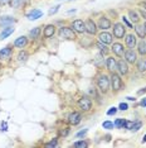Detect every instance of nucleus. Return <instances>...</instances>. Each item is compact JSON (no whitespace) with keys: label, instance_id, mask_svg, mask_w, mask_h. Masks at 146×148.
I'll use <instances>...</instances> for the list:
<instances>
[{"label":"nucleus","instance_id":"44","mask_svg":"<svg viewBox=\"0 0 146 148\" xmlns=\"http://www.w3.org/2000/svg\"><path fill=\"white\" fill-rule=\"evenodd\" d=\"M140 105L144 106V108H146V97H144V99H142L141 101H140Z\"/></svg>","mask_w":146,"mask_h":148},{"label":"nucleus","instance_id":"15","mask_svg":"<svg viewBox=\"0 0 146 148\" xmlns=\"http://www.w3.org/2000/svg\"><path fill=\"white\" fill-rule=\"evenodd\" d=\"M106 67L110 72H115L117 70V62L114 57H107L106 58Z\"/></svg>","mask_w":146,"mask_h":148},{"label":"nucleus","instance_id":"22","mask_svg":"<svg viewBox=\"0 0 146 148\" xmlns=\"http://www.w3.org/2000/svg\"><path fill=\"white\" fill-rule=\"evenodd\" d=\"M136 69L140 72H146V58L145 56H142V58H139L136 61Z\"/></svg>","mask_w":146,"mask_h":148},{"label":"nucleus","instance_id":"12","mask_svg":"<svg viewBox=\"0 0 146 148\" xmlns=\"http://www.w3.org/2000/svg\"><path fill=\"white\" fill-rule=\"evenodd\" d=\"M82 120V115L78 112H73L68 115V123L72 124V125H77V124L81 123Z\"/></svg>","mask_w":146,"mask_h":148},{"label":"nucleus","instance_id":"13","mask_svg":"<svg viewBox=\"0 0 146 148\" xmlns=\"http://www.w3.org/2000/svg\"><path fill=\"white\" fill-rule=\"evenodd\" d=\"M98 41L105 43V45H111L112 43V34L111 33H108V32H106V31H103L102 33H99L98 34Z\"/></svg>","mask_w":146,"mask_h":148},{"label":"nucleus","instance_id":"33","mask_svg":"<svg viewBox=\"0 0 146 148\" xmlns=\"http://www.w3.org/2000/svg\"><path fill=\"white\" fill-rule=\"evenodd\" d=\"M125 122H126L125 119H122V118H118V119H116V122H115L114 124H115L116 128H124Z\"/></svg>","mask_w":146,"mask_h":148},{"label":"nucleus","instance_id":"45","mask_svg":"<svg viewBox=\"0 0 146 148\" xmlns=\"http://www.w3.org/2000/svg\"><path fill=\"white\" fill-rule=\"evenodd\" d=\"M144 92H146V87H144L142 90H139V91H137V95H142Z\"/></svg>","mask_w":146,"mask_h":148},{"label":"nucleus","instance_id":"41","mask_svg":"<svg viewBox=\"0 0 146 148\" xmlns=\"http://www.w3.org/2000/svg\"><path fill=\"white\" fill-rule=\"evenodd\" d=\"M118 108H120V110H127V109H128V105H127L126 103H121Z\"/></svg>","mask_w":146,"mask_h":148},{"label":"nucleus","instance_id":"46","mask_svg":"<svg viewBox=\"0 0 146 148\" xmlns=\"http://www.w3.org/2000/svg\"><path fill=\"white\" fill-rule=\"evenodd\" d=\"M140 5L142 6V9H145V10H146V1H141Z\"/></svg>","mask_w":146,"mask_h":148},{"label":"nucleus","instance_id":"9","mask_svg":"<svg viewBox=\"0 0 146 148\" xmlns=\"http://www.w3.org/2000/svg\"><path fill=\"white\" fill-rule=\"evenodd\" d=\"M72 28L76 33H84L86 32V27H84V22L82 19H76L72 23Z\"/></svg>","mask_w":146,"mask_h":148},{"label":"nucleus","instance_id":"31","mask_svg":"<svg viewBox=\"0 0 146 148\" xmlns=\"http://www.w3.org/2000/svg\"><path fill=\"white\" fill-rule=\"evenodd\" d=\"M73 147L74 148H86V147H88V142H86V140H78V142L73 143Z\"/></svg>","mask_w":146,"mask_h":148},{"label":"nucleus","instance_id":"7","mask_svg":"<svg viewBox=\"0 0 146 148\" xmlns=\"http://www.w3.org/2000/svg\"><path fill=\"white\" fill-rule=\"evenodd\" d=\"M84 27H86V32L88 33V34L91 36H95L96 33H97V24L92 21V19H87V21L84 22Z\"/></svg>","mask_w":146,"mask_h":148},{"label":"nucleus","instance_id":"28","mask_svg":"<svg viewBox=\"0 0 146 148\" xmlns=\"http://www.w3.org/2000/svg\"><path fill=\"white\" fill-rule=\"evenodd\" d=\"M96 46H97V48L99 49V52H101L103 56H106V55H107V53L110 52V49L107 48V47H106L105 43H102V42H99V41H98L97 43H96Z\"/></svg>","mask_w":146,"mask_h":148},{"label":"nucleus","instance_id":"16","mask_svg":"<svg viewBox=\"0 0 146 148\" xmlns=\"http://www.w3.org/2000/svg\"><path fill=\"white\" fill-rule=\"evenodd\" d=\"M11 53H13L11 47L10 46H6L5 48L0 49V60H1V61L9 60V58H10V56H11Z\"/></svg>","mask_w":146,"mask_h":148},{"label":"nucleus","instance_id":"6","mask_svg":"<svg viewBox=\"0 0 146 148\" xmlns=\"http://www.w3.org/2000/svg\"><path fill=\"white\" fill-rule=\"evenodd\" d=\"M125 61L130 65H134L137 61V52L134 48H128L127 51H125Z\"/></svg>","mask_w":146,"mask_h":148},{"label":"nucleus","instance_id":"18","mask_svg":"<svg viewBox=\"0 0 146 148\" xmlns=\"http://www.w3.org/2000/svg\"><path fill=\"white\" fill-rule=\"evenodd\" d=\"M134 29H135V32H136V36H137L139 38L144 39L145 37H146V29H145L144 24H136L134 27Z\"/></svg>","mask_w":146,"mask_h":148},{"label":"nucleus","instance_id":"10","mask_svg":"<svg viewBox=\"0 0 146 148\" xmlns=\"http://www.w3.org/2000/svg\"><path fill=\"white\" fill-rule=\"evenodd\" d=\"M117 71L121 76H126L128 73V63L125 60H120L117 61Z\"/></svg>","mask_w":146,"mask_h":148},{"label":"nucleus","instance_id":"38","mask_svg":"<svg viewBox=\"0 0 146 148\" xmlns=\"http://www.w3.org/2000/svg\"><path fill=\"white\" fill-rule=\"evenodd\" d=\"M122 22H124L125 24L127 25V28H132V24H131V23L127 21V18H126V16H122Z\"/></svg>","mask_w":146,"mask_h":148},{"label":"nucleus","instance_id":"19","mask_svg":"<svg viewBox=\"0 0 146 148\" xmlns=\"http://www.w3.org/2000/svg\"><path fill=\"white\" fill-rule=\"evenodd\" d=\"M26 45H28V38L24 36L19 37L14 41V47H16V48H24V47H26Z\"/></svg>","mask_w":146,"mask_h":148},{"label":"nucleus","instance_id":"40","mask_svg":"<svg viewBox=\"0 0 146 148\" xmlns=\"http://www.w3.org/2000/svg\"><path fill=\"white\" fill-rule=\"evenodd\" d=\"M139 14H140L141 18H144L146 21V10H145V9H140V10H139Z\"/></svg>","mask_w":146,"mask_h":148},{"label":"nucleus","instance_id":"8","mask_svg":"<svg viewBox=\"0 0 146 148\" xmlns=\"http://www.w3.org/2000/svg\"><path fill=\"white\" fill-rule=\"evenodd\" d=\"M112 23L110 21L108 18H106V16H101V18L98 19V23H97V28L101 29V31H107V29L111 28Z\"/></svg>","mask_w":146,"mask_h":148},{"label":"nucleus","instance_id":"48","mask_svg":"<svg viewBox=\"0 0 146 148\" xmlns=\"http://www.w3.org/2000/svg\"><path fill=\"white\" fill-rule=\"evenodd\" d=\"M9 0H0V3H3V4H5V3H8Z\"/></svg>","mask_w":146,"mask_h":148},{"label":"nucleus","instance_id":"14","mask_svg":"<svg viewBox=\"0 0 146 148\" xmlns=\"http://www.w3.org/2000/svg\"><path fill=\"white\" fill-rule=\"evenodd\" d=\"M125 43L128 48H135L137 46V38L135 34H127L125 38Z\"/></svg>","mask_w":146,"mask_h":148},{"label":"nucleus","instance_id":"29","mask_svg":"<svg viewBox=\"0 0 146 148\" xmlns=\"http://www.w3.org/2000/svg\"><path fill=\"white\" fill-rule=\"evenodd\" d=\"M29 57V53L26 51H20L18 53V61L19 62H26V60H28Z\"/></svg>","mask_w":146,"mask_h":148},{"label":"nucleus","instance_id":"35","mask_svg":"<svg viewBox=\"0 0 146 148\" xmlns=\"http://www.w3.org/2000/svg\"><path fill=\"white\" fill-rule=\"evenodd\" d=\"M57 144H58V140L54 138V139H53V140H51V142H49V143L45 144V147H48V148H49V147H57Z\"/></svg>","mask_w":146,"mask_h":148},{"label":"nucleus","instance_id":"43","mask_svg":"<svg viewBox=\"0 0 146 148\" xmlns=\"http://www.w3.org/2000/svg\"><path fill=\"white\" fill-rule=\"evenodd\" d=\"M1 130H3V132H6V130H8V125H6L5 122L1 124Z\"/></svg>","mask_w":146,"mask_h":148},{"label":"nucleus","instance_id":"21","mask_svg":"<svg viewBox=\"0 0 146 148\" xmlns=\"http://www.w3.org/2000/svg\"><path fill=\"white\" fill-rule=\"evenodd\" d=\"M54 33H55V27L52 25V24H48V25L44 28L43 36H44V38H51V37L54 36Z\"/></svg>","mask_w":146,"mask_h":148},{"label":"nucleus","instance_id":"39","mask_svg":"<svg viewBox=\"0 0 146 148\" xmlns=\"http://www.w3.org/2000/svg\"><path fill=\"white\" fill-rule=\"evenodd\" d=\"M116 112H117V109L114 106V108H110V110L107 112V115H114V114H116Z\"/></svg>","mask_w":146,"mask_h":148},{"label":"nucleus","instance_id":"23","mask_svg":"<svg viewBox=\"0 0 146 148\" xmlns=\"http://www.w3.org/2000/svg\"><path fill=\"white\" fill-rule=\"evenodd\" d=\"M13 32H14V28H13V27H11V25L6 27V28H4V29H3V32H1V33H0V39H1V41H3V39L8 38V37H9V36H10V34H11V33H13Z\"/></svg>","mask_w":146,"mask_h":148},{"label":"nucleus","instance_id":"20","mask_svg":"<svg viewBox=\"0 0 146 148\" xmlns=\"http://www.w3.org/2000/svg\"><path fill=\"white\" fill-rule=\"evenodd\" d=\"M43 15V12L39 10V9H33L32 12H29L28 14H26V18L29 19V21H35V19L41 18Z\"/></svg>","mask_w":146,"mask_h":148},{"label":"nucleus","instance_id":"42","mask_svg":"<svg viewBox=\"0 0 146 148\" xmlns=\"http://www.w3.org/2000/svg\"><path fill=\"white\" fill-rule=\"evenodd\" d=\"M132 123H134V122H128V120H126V122H125V125H124V128H126V129H131V125H132Z\"/></svg>","mask_w":146,"mask_h":148},{"label":"nucleus","instance_id":"32","mask_svg":"<svg viewBox=\"0 0 146 148\" xmlns=\"http://www.w3.org/2000/svg\"><path fill=\"white\" fill-rule=\"evenodd\" d=\"M141 127H142V122H135V123H132L130 130H132V132H137Z\"/></svg>","mask_w":146,"mask_h":148},{"label":"nucleus","instance_id":"47","mask_svg":"<svg viewBox=\"0 0 146 148\" xmlns=\"http://www.w3.org/2000/svg\"><path fill=\"white\" fill-rule=\"evenodd\" d=\"M126 99H127V100H130V101H135V97H131V96H127V97H126Z\"/></svg>","mask_w":146,"mask_h":148},{"label":"nucleus","instance_id":"4","mask_svg":"<svg viewBox=\"0 0 146 148\" xmlns=\"http://www.w3.org/2000/svg\"><path fill=\"white\" fill-rule=\"evenodd\" d=\"M78 108L82 112H89L92 109V100L88 96H83L78 100Z\"/></svg>","mask_w":146,"mask_h":148},{"label":"nucleus","instance_id":"50","mask_svg":"<svg viewBox=\"0 0 146 148\" xmlns=\"http://www.w3.org/2000/svg\"><path fill=\"white\" fill-rule=\"evenodd\" d=\"M144 27H145V29H146V22L144 23Z\"/></svg>","mask_w":146,"mask_h":148},{"label":"nucleus","instance_id":"25","mask_svg":"<svg viewBox=\"0 0 146 148\" xmlns=\"http://www.w3.org/2000/svg\"><path fill=\"white\" fill-rule=\"evenodd\" d=\"M137 53L140 56H146V42L144 39H141V41L137 43Z\"/></svg>","mask_w":146,"mask_h":148},{"label":"nucleus","instance_id":"37","mask_svg":"<svg viewBox=\"0 0 146 148\" xmlns=\"http://www.w3.org/2000/svg\"><path fill=\"white\" fill-rule=\"evenodd\" d=\"M87 132H88V129H83V130H81V132H78L77 134H76V137H78V138L84 137L86 134H87Z\"/></svg>","mask_w":146,"mask_h":148},{"label":"nucleus","instance_id":"5","mask_svg":"<svg viewBox=\"0 0 146 148\" xmlns=\"http://www.w3.org/2000/svg\"><path fill=\"white\" fill-rule=\"evenodd\" d=\"M112 29H114V37L117 39H122L126 34V27L121 23H115Z\"/></svg>","mask_w":146,"mask_h":148},{"label":"nucleus","instance_id":"30","mask_svg":"<svg viewBox=\"0 0 146 148\" xmlns=\"http://www.w3.org/2000/svg\"><path fill=\"white\" fill-rule=\"evenodd\" d=\"M10 4H11V6L14 9H19V8H22V6L25 4V0H11Z\"/></svg>","mask_w":146,"mask_h":148},{"label":"nucleus","instance_id":"24","mask_svg":"<svg viewBox=\"0 0 146 148\" xmlns=\"http://www.w3.org/2000/svg\"><path fill=\"white\" fill-rule=\"evenodd\" d=\"M128 16H130V19H131V22L132 23H135V24H137L139 22H140V14H139V12H136V10H128Z\"/></svg>","mask_w":146,"mask_h":148},{"label":"nucleus","instance_id":"2","mask_svg":"<svg viewBox=\"0 0 146 148\" xmlns=\"http://www.w3.org/2000/svg\"><path fill=\"white\" fill-rule=\"evenodd\" d=\"M110 81H111V87H112V91H114V92H118L122 87H124V81H122L120 73L111 72Z\"/></svg>","mask_w":146,"mask_h":148},{"label":"nucleus","instance_id":"27","mask_svg":"<svg viewBox=\"0 0 146 148\" xmlns=\"http://www.w3.org/2000/svg\"><path fill=\"white\" fill-rule=\"evenodd\" d=\"M41 32H42L41 27H35V28H33L32 31L29 32V37H30L32 39H38L39 36H41Z\"/></svg>","mask_w":146,"mask_h":148},{"label":"nucleus","instance_id":"1","mask_svg":"<svg viewBox=\"0 0 146 148\" xmlns=\"http://www.w3.org/2000/svg\"><path fill=\"white\" fill-rule=\"evenodd\" d=\"M96 84H97L98 90L102 94H107L110 91L111 81H110V77L106 75V73H99V75L97 76V80H96Z\"/></svg>","mask_w":146,"mask_h":148},{"label":"nucleus","instance_id":"26","mask_svg":"<svg viewBox=\"0 0 146 148\" xmlns=\"http://www.w3.org/2000/svg\"><path fill=\"white\" fill-rule=\"evenodd\" d=\"M95 65L98 67V69H101V67H103V65H106L105 60H103V55H102L101 52L98 53V55H96V58H95Z\"/></svg>","mask_w":146,"mask_h":148},{"label":"nucleus","instance_id":"36","mask_svg":"<svg viewBox=\"0 0 146 148\" xmlns=\"http://www.w3.org/2000/svg\"><path fill=\"white\" fill-rule=\"evenodd\" d=\"M59 8H61V5H57V6H54V8H52L51 10L48 12V14H49V15H53V14H55V13H57V12L59 10Z\"/></svg>","mask_w":146,"mask_h":148},{"label":"nucleus","instance_id":"3","mask_svg":"<svg viewBox=\"0 0 146 148\" xmlns=\"http://www.w3.org/2000/svg\"><path fill=\"white\" fill-rule=\"evenodd\" d=\"M58 36H59V38L68 39V41H76L77 39L76 32L72 28H69V27H62V28H59Z\"/></svg>","mask_w":146,"mask_h":148},{"label":"nucleus","instance_id":"49","mask_svg":"<svg viewBox=\"0 0 146 148\" xmlns=\"http://www.w3.org/2000/svg\"><path fill=\"white\" fill-rule=\"evenodd\" d=\"M145 142H146V134L144 136V138H142V143H145Z\"/></svg>","mask_w":146,"mask_h":148},{"label":"nucleus","instance_id":"34","mask_svg":"<svg viewBox=\"0 0 146 148\" xmlns=\"http://www.w3.org/2000/svg\"><path fill=\"white\" fill-rule=\"evenodd\" d=\"M102 127H103V129H112L115 127V124L112 122H110V120H106V122L102 123Z\"/></svg>","mask_w":146,"mask_h":148},{"label":"nucleus","instance_id":"11","mask_svg":"<svg viewBox=\"0 0 146 148\" xmlns=\"http://www.w3.org/2000/svg\"><path fill=\"white\" fill-rule=\"evenodd\" d=\"M111 51L114 52V55H116L117 57H124V55H125L124 45H121V43H118V42H116V43H114V45H112Z\"/></svg>","mask_w":146,"mask_h":148},{"label":"nucleus","instance_id":"17","mask_svg":"<svg viewBox=\"0 0 146 148\" xmlns=\"http://www.w3.org/2000/svg\"><path fill=\"white\" fill-rule=\"evenodd\" d=\"M15 18L13 16H9V15H5V16H0V25L1 27H9V25H13L15 23Z\"/></svg>","mask_w":146,"mask_h":148}]
</instances>
